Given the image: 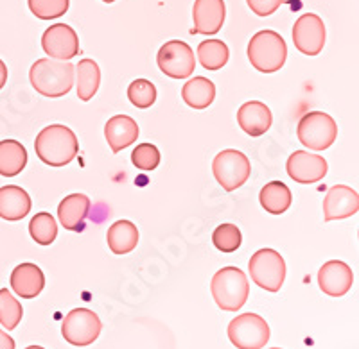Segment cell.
<instances>
[{
  "label": "cell",
  "instance_id": "cell-1",
  "mask_svg": "<svg viewBox=\"0 0 359 349\" xmlns=\"http://www.w3.org/2000/svg\"><path fill=\"white\" fill-rule=\"evenodd\" d=\"M34 150L45 165L65 166L76 158L79 143L72 129L62 124H53L38 133L34 140Z\"/></svg>",
  "mask_w": 359,
  "mask_h": 349
},
{
  "label": "cell",
  "instance_id": "cell-2",
  "mask_svg": "<svg viewBox=\"0 0 359 349\" xmlns=\"http://www.w3.org/2000/svg\"><path fill=\"white\" fill-rule=\"evenodd\" d=\"M29 79L38 94L50 99L63 97L74 86V65L70 62L43 57L31 66Z\"/></svg>",
  "mask_w": 359,
  "mask_h": 349
},
{
  "label": "cell",
  "instance_id": "cell-3",
  "mask_svg": "<svg viewBox=\"0 0 359 349\" xmlns=\"http://www.w3.org/2000/svg\"><path fill=\"white\" fill-rule=\"evenodd\" d=\"M216 305L224 312H237L250 296V283L245 272L237 267H223L214 274L210 283Z\"/></svg>",
  "mask_w": 359,
  "mask_h": 349
},
{
  "label": "cell",
  "instance_id": "cell-4",
  "mask_svg": "<svg viewBox=\"0 0 359 349\" xmlns=\"http://www.w3.org/2000/svg\"><path fill=\"white\" fill-rule=\"evenodd\" d=\"M287 47L284 38L275 31H259L248 43V59L255 70L262 73H275L284 66Z\"/></svg>",
  "mask_w": 359,
  "mask_h": 349
},
{
  "label": "cell",
  "instance_id": "cell-5",
  "mask_svg": "<svg viewBox=\"0 0 359 349\" xmlns=\"http://www.w3.org/2000/svg\"><path fill=\"white\" fill-rule=\"evenodd\" d=\"M250 276L253 283L268 292H278L286 280V262L275 249H261L250 258Z\"/></svg>",
  "mask_w": 359,
  "mask_h": 349
},
{
  "label": "cell",
  "instance_id": "cell-6",
  "mask_svg": "<svg viewBox=\"0 0 359 349\" xmlns=\"http://www.w3.org/2000/svg\"><path fill=\"white\" fill-rule=\"evenodd\" d=\"M297 134L304 147H309L313 150H325L336 142L338 126L331 115L323 111H311L300 118Z\"/></svg>",
  "mask_w": 359,
  "mask_h": 349
},
{
  "label": "cell",
  "instance_id": "cell-7",
  "mask_svg": "<svg viewBox=\"0 0 359 349\" xmlns=\"http://www.w3.org/2000/svg\"><path fill=\"white\" fill-rule=\"evenodd\" d=\"M212 172L217 183L223 187V190L233 192L248 181L252 165L246 155L241 150L226 149L221 150L219 155L212 162Z\"/></svg>",
  "mask_w": 359,
  "mask_h": 349
},
{
  "label": "cell",
  "instance_id": "cell-8",
  "mask_svg": "<svg viewBox=\"0 0 359 349\" xmlns=\"http://www.w3.org/2000/svg\"><path fill=\"white\" fill-rule=\"evenodd\" d=\"M229 339L237 349H262L269 341V326L257 313H243L229 325Z\"/></svg>",
  "mask_w": 359,
  "mask_h": 349
},
{
  "label": "cell",
  "instance_id": "cell-9",
  "mask_svg": "<svg viewBox=\"0 0 359 349\" xmlns=\"http://www.w3.org/2000/svg\"><path fill=\"white\" fill-rule=\"evenodd\" d=\"M101 329L102 325L97 313L88 308H76L63 319L62 335L69 344L85 348L97 341Z\"/></svg>",
  "mask_w": 359,
  "mask_h": 349
},
{
  "label": "cell",
  "instance_id": "cell-10",
  "mask_svg": "<svg viewBox=\"0 0 359 349\" xmlns=\"http://www.w3.org/2000/svg\"><path fill=\"white\" fill-rule=\"evenodd\" d=\"M158 69L165 76L172 79H185L194 73L196 62H194V50L185 41L171 40L163 43L156 56Z\"/></svg>",
  "mask_w": 359,
  "mask_h": 349
},
{
  "label": "cell",
  "instance_id": "cell-11",
  "mask_svg": "<svg viewBox=\"0 0 359 349\" xmlns=\"http://www.w3.org/2000/svg\"><path fill=\"white\" fill-rule=\"evenodd\" d=\"M41 49L50 59L57 62H70L81 50L78 33L67 24L50 25L41 36Z\"/></svg>",
  "mask_w": 359,
  "mask_h": 349
},
{
  "label": "cell",
  "instance_id": "cell-12",
  "mask_svg": "<svg viewBox=\"0 0 359 349\" xmlns=\"http://www.w3.org/2000/svg\"><path fill=\"white\" fill-rule=\"evenodd\" d=\"M293 43L306 56H318L325 45V25L323 20L314 15L306 13L293 25Z\"/></svg>",
  "mask_w": 359,
  "mask_h": 349
},
{
  "label": "cell",
  "instance_id": "cell-13",
  "mask_svg": "<svg viewBox=\"0 0 359 349\" xmlns=\"http://www.w3.org/2000/svg\"><path fill=\"white\" fill-rule=\"evenodd\" d=\"M286 171L293 181L302 185L318 183L320 179L325 178L329 165L325 159L318 155H311L307 150H294L287 158Z\"/></svg>",
  "mask_w": 359,
  "mask_h": 349
},
{
  "label": "cell",
  "instance_id": "cell-14",
  "mask_svg": "<svg viewBox=\"0 0 359 349\" xmlns=\"http://www.w3.org/2000/svg\"><path fill=\"white\" fill-rule=\"evenodd\" d=\"M359 211V195L354 188L345 185H336L327 192L323 199V220L348 219Z\"/></svg>",
  "mask_w": 359,
  "mask_h": 349
},
{
  "label": "cell",
  "instance_id": "cell-15",
  "mask_svg": "<svg viewBox=\"0 0 359 349\" xmlns=\"http://www.w3.org/2000/svg\"><path fill=\"white\" fill-rule=\"evenodd\" d=\"M226 17L224 0H196L192 8V34H205L212 36L221 31Z\"/></svg>",
  "mask_w": 359,
  "mask_h": 349
},
{
  "label": "cell",
  "instance_id": "cell-16",
  "mask_svg": "<svg viewBox=\"0 0 359 349\" xmlns=\"http://www.w3.org/2000/svg\"><path fill=\"white\" fill-rule=\"evenodd\" d=\"M354 283V272L345 262L331 260L322 265L318 272V285L323 294L331 297H341Z\"/></svg>",
  "mask_w": 359,
  "mask_h": 349
},
{
  "label": "cell",
  "instance_id": "cell-17",
  "mask_svg": "<svg viewBox=\"0 0 359 349\" xmlns=\"http://www.w3.org/2000/svg\"><path fill=\"white\" fill-rule=\"evenodd\" d=\"M271 111L261 101H248L237 111V124L250 136H261L271 127Z\"/></svg>",
  "mask_w": 359,
  "mask_h": 349
},
{
  "label": "cell",
  "instance_id": "cell-18",
  "mask_svg": "<svg viewBox=\"0 0 359 349\" xmlns=\"http://www.w3.org/2000/svg\"><path fill=\"white\" fill-rule=\"evenodd\" d=\"M104 136L111 152H121L126 147L133 145L139 138V126L128 115H115L104 126Z\"/></svg>",
  "mask_w": 359,
  "mask_h": 349
},
{
  "label": "cell",
  "instance_id": "cell-19",
  "mask_svg": "<svg viewBox=\"0 0 359 349\" xmlns=\"http://www.w3.org/2000/svg\"><path fill=\"white\" fill-rule=\"evenodd\" d=\"M45 287V276L36 264H20L11 272V288L24 299H34Z\"/></svg>",
  "mask_w": 359,
  "mask_h": 349
},
{
  "label": "cell",
  "instance_id": "cell-20",
  "mask_svg": "<svg viewBox=\"0 0 359 349\" xmlns=\"http://www.w3.org/2000/svg\"><path fill=\"white\" fill-rule=\"evenodd\" d=\"M90 211V199L85 194H70L57 206V219L69 232H81Z\"/></svg>",
  "mask_w": 359,
  "mask_h": 349
},
{
  "label": "cell",
  "instance_id": "cell-21",
  "mask_svg": "<svg viewBox=\"0 0 359 349\" xmlns=\"http://www.w3.org/2000/svg\"><path fill=\"white\" fill-rule=\"evenodd\" d=\"M31 197L27 192L15 185L0 188V219L4 220H22L31 211Z\"/></svg>",
  "mask_w": 359,
  "mask_h": 349
},
{
  "label": "cell",
  "instance_id": "cell-22",
  "mask_svg": "<svg viewBox=\"0 0 359 349\" xmlns=\"http://www.w3.org/2000/svg\"><path fill=\"white\" fill-rule=\"evenodd\" d=\"M108 248L115 255H128L137 248L139 242V229L131 220H117L110 226L107 233Z\"/></svg>",
  "mask_w": 359,
  "mask_h": 349
},
{
  "label": "cell",
  "instance_id": "cell-23",
  "mask_svg": "<svg viewBox=\"0 0 359 349\" xmlns=\"http://www.w3.org/2000/svg\"><path fill=\"white\" fill-rule=\"evenodd\" d=\"M27 165V150L17 140L0 142V176L15 178Z\"/></svg>",
  "mask_w": 359,
  "mask_h": 349
},
{
  "label": "cell",
  "instance_id": "cell-24",
  "mask_svg": "<svg viewBox=\"0 0 359 349\" xmlns=\"http://www.w3.org/2000/svg\"><path fill=\"white\" fill-rule=\"evenodd\" d=\"M182 99L189 108L205 110L216 99V86L207 78H192L182 88Z\"/></svg>",
  "mask_w": 359,
  "mask_h": 349
},
{
  "label": "cell",
  "instance_id": "cell-25",
  "mask_svg": "<svg viewBox=\"0 0 359 349\" xmlns=\"http://www.w3.org/2000/svg\"><path fill=\"white\" fill-rule=\"evenodd\" d=\"M293 195L286 183L282 181H271L261 190V206L271 215H280L290 210Z\"/></svg>",
  "mask_w": 359,
  "mask_h": 349
},
{
  "label": "cell",
  "instance_id": "cell-26",
  "mask_svg": "<svg viewBox=\"0 0 359 349\" xmlns=\"http://www.w3.org/2000/svg\"><path fill=\"white\" fill-rule=\"evenodd\" d=\"M230 50L221 40H205L198 45V62L207 70H219L229 63Z\"/></svg>",
  "mask_w": 359,
  "mask_h": 349
},
{
  "label": "cell",
  "instance_id": "cell-27",
  "mask_svg": "<svg viewBox=\"0 0 359 349\" xmlns=\"http://www.w3.org/2000/svg\"><path fill=\"white\" fill-rule=\"evenodd\" d=\"M101 85V70L94 59H81L78 65V97L81 101H90L97 94Z\"/></svg>",
  "mask_w": 359,
  "mask_h": 349
},
{
  "label": "cell",
  "instance_id": "cell-28",
  "mask_svg": "<svg viewBox=\"0 0 359 349\" xmlns=\"http://www.w3.org/2000/svg\"><path fill=\"white\" fill-rule=\"evenodd\" d=\"M29 233L33 236V240L40 245H50L56 240L57 235V224L54 217L47 211H41L31 219L29 224Z\"/></svg>",
  "mask_w": 359,
  "mask_h": 349
},
{
  "label": "cell",
  "instance_id": "cell-29",
  "mask_svg": "<svg viewBox=\"0 0 359 349\" xmlns=\"http://www.w3.org/2000/svg\"><path fill=\"white\" fill-rule=\"evenodd\" d=\"M24 315V308L8 288H0V325L8 332L17 328Z\"/></svg>",
  "mask_w": 359,
  "mask_h": 349
},
{
  "label": "cell",
  "instance_id": "cell-30",
  "mask_svg": "<svg viewBox=\"0 0 359 349\" xmlns=\"http://www.w3.org/2000/svg\"><path fill=\"white\" fill-rule=\"evenodd\" d=\"M212 242L216 249L221 252H233L239 249L243 242L241 229L236 224H221L214 229L212 233Z\"/></svg>",
  "mask_w": 359,
  "mask_h": 349
},
{
  "label": "cell",
  "instance_id": "cell-31",
  "mask_svg": "<svg viewBox=\"0 0 359 349\" xmlns=\"http://www.w3.org/2000/svg\"><path fill=\"white\" fill-rule=\"evenodd\" d=\"M29 9L40 20L62 18L69 11V0H27Z\"/></svg>",
  "mask_w": 359,
  "mask_h": 349
},
{
  "label": "cell",
  "instance_id": "cell-32",
  "mask_svg": "<svg viewBox=\"0 0 359 349\" xmlns=\"http://www.w3.org/2000/svg\"><path fill=\"white\" fill-rule=\"evenodd\" d=\"M128 99L133 106H137L140 110H146V108L155 104L156 101L155 85L151 81H147V79H137L128 88Z\"/></svg>",
  "mask_w": 359,
  "mask_h": 349
},
{
  "label": "cell",
  "instance_id": "cell-33",
  "mask_svg": "<svg viewBox=\"0 0 359 349\" xmlns=\"http://www.w3.org/2000/svg\"><path fill=\"white\" fill-rule=\"evenodd\" d=\"M131 162L140 171H155L160 165V150L153 143H140L131 152Z\"/></svg>",
  "mask_w": 359,
  "mask_h": 349
},
{
  "label": "cell",
  "instance_id": "cell-34",
  "mask_svg": "<svg viewBox=\"0 0 359 349\" xmlns=\"http://www.w3.org/2000/svg\"><path fill=\"white\" fill-rule=\"evenodd\" d=\"M284 0H246V4L248 8L252 9L257 17H269V15H273L278 8L282 6Z\"/></svg>",
  "mask_w": 359,
  "mask_h": 349
},
{
  "label": "cell",
  "instance_id": "cell-35",
  "mask_svg": "<svg viewBox=\"0 0 359 349\" xmlns=\"http://www.w3.org/2000/svg\"><path fill=\"white\" fill-rule=\"evenodd\" d=\"M0 349H15V341L4 329H0Z\"/></svg>",
  "mask_w": 359,
  "mask_h": 349
},
{
  "label": "cell",
  "instance_id": "cell-36",
  "mask_svg": "<svg viewBox=\"0 0 359 349\" xmlns=\"http://www.w3.org/2000/svg\"><path fill=\"white\" fill-rule=\"evenodd\" d=\"M6 83H8V66L0 59V90L4 88Z\"/></svg>",
  "mask_w": 359,
  "mask_h": 349
},
{
  "label": "cell",
  "instance_id": "cell-37",
  "mask_svg": "<svg viewBox=\"0 0 359 349\" xmlns=\"http://www.w3.org/2000/svg\"><path fill=\"white\" fill-rule=\"evenodd\" d=\"M25 349H45V348H41V346H29V348Z\"/></svg>",
  "mask_w": 359,
  "mask_h": 349
},
{
  "label": "cell",
  "instance_id": "cell-38",
  "mask_svg": "<svg viewBox=\"0 0 359 349\" xmlns=\"http://www.w3.org/2000/svg\"><path fill=\"white\" fill-rule=\"evenodd\" d=\"M102 2H107V4H111V2H115V0H102Z\"/></svg>",
  "mask_w": 359,
  "mask_h": 349
},
{
  "label": "cell",
  "instance_id": "cell-39",
  "mask_svg": "<svg viewBox=\"0 0 359 349\" xmlns=\"http://www.w3.org/2000/svg\"><path fill=\"white\" fill-rule=\"evenodd\" d=\"M269 349H280V348H269Z\"/></svg>",
  "mask_w": 359,
  "mask_h": 349
}]
</instances>
